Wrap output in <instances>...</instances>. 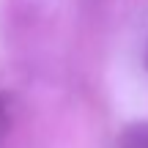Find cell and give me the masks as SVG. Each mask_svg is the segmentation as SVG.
Here are the masks:
<instances>
[{
  "mask_svg": "<svg viewBox=\"0 0 148 148\" xmlns=\"http://www.w3.org/2000/svg\"><path fill=\"white\" fill-rule=\"evenodd\" d=\"M118 148H148V121L129 123L118 137Z\"/></svg>",
  "mask_w": 148,
  "mask_h": 148,
  "instance_id": "1",
  "label": "cell"
},
{
  "mask_svg": "<svg viewBox=\"0 0 148 148\" xmlns=\"http://www.w3.org/2000/svg\"><path fill=\"white\" fill-rule=\"evenodd\" d=\"M11 129V115H8V99H5L3 93H0V140L8 134Z\"/></svg>",
  "mask_w": 148,
  "mask_h": 148,
  "instance_id": "2",
  "label": "cell"
}]
</instances>
